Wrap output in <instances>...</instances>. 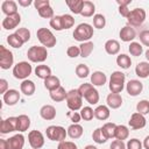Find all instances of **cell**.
I'll use <instances>...</instances> for the list:
<instances>
[{
	"mask_svg": "<svg viewBox=\"0 0 149 149\" xmlns=\"http://www.w3.org/2000/svg\"><path fill=\"white\" fill-rule=\"evenodd\" d=\"M66 54L70 58H76L78 56H80V48L79 47H76V45H71L66 50Z\"/></svg>",
	"mask_w": 149,
	"mask_h": 149,
	"instance_id": "50",
	"label": "cell"
},
{
	"mask_svg": "<svg viewBox=\"0 0 149 149\" xmlns=\"http://www.w3.org/2000/svg\"><path fill=\"white\" fill-rule=\"evenodd\" d=\"M106 80L107 77L101 71H94L91 74V83L93 84V86H104L106 84Z\"/></svg>",
	"mask_w": 149,
	"mask_h": 149,
	"instance_id": "24",
	"label": "cell"
},
{
	"mask_svg": "<svg viewBox=\"0 0 149 149\" xmlns=\"http://www.w3.org/2000/svg\"><path fill=\"white\" fill-rule=\"evenodd\" d=\"M83 127L79 125V123H72L69 126L68 128V135L71 137V139H79L81 135H83Z\"/></svg>",
	"mask_w": 149,
	"mask_h": 149,
	"instance_id": "28",
	"label": "cell"
},
{
	"mask_svg": "<svg viewBox=\"0 0 149 149\" xmlns=\"http://www.w3.org/2000/svg\"><path fill=\"white\" fill-rule=\"evenodd\" d=\"M93 37V27L88 23H80L73 31V38L81 43L88 42Z\"/></svg>",
	"mask_w": 149,
	"mask_h": 149,
	"instance_id": "2",
	"label": "cell"
},
{
	"mask_svg": "<svg viewBox=\"0 0 149 149\" xmlns=\"http://www.w3.org/2000/svg\"><path fill=\"white\" fill-rule=\"evenodd\" d=\"M93 26L97 29H102L106 26V19L102 14H94L93 15Z\"/></svg>",
	"mask_w": 149,
	"mask_h": 149,
	"instance_id": "41",
	"label": "cell"
},
{
	"mask_svg": "<svg viewBox=\"0 0 149 149\" xmlns=\"http://www.w3.org/2000/svg\"><path fill=\"white\" fill-rule=\"evenodd\" d=\"M146 58H147V61H148V63H149V49L146 51Z\"/></svg>",
	"mask_w": 149,
	"mask_h": 149,
	"instance_id": "63",
	"label": "cell"
},
{
	"mask_svg": "<svg viewBox=\"0 0 149 149\" xmlns=\"http://www.w3.org/2000/svg\"><path fill=\"white\" fill-rule=\"evenodd\" d=\"M3 102L6 104V105H8V106H13V105H15L19 100H20V93H19V91H16V90H14V88H10V90H8L5 94H3Z\"/></svg>",
	"mask_w": 149,
	"mask_h": 149,
	"instance_id": "17",
	"label": "cell"
},
{
	"mask_svg": "<svg viewBox=\"0 0 149 149\" xmlns=\"http://www.w3.org/2000/svg\"><path fill=\"white\" fill-rule=\"evenodd\" d=\"M119 36H120L121 41H123V42H130V41H133L136 37V31H135V29L133 27L125 26L123 28H121V30L119 33Z\"/></svg>",
	"mask_w": 149,
	"mask_h": 149,
	"instance_id": "16",
	"label": "cell"
},
{
	"mask_svg": "<svg viewBox=\"0 0 149 149\" xmlns=\"http://www.w3.org/2000/svg\"><path fill=\"white\" fill-rule=\"evenodd\" d=\"M8 149H22L24 146V136L22 134H16L7 140Z\"/></svg>",
	"mask_w": 149,
	"mask_h": 149,
	"instance_id": "18",
	"label": "cell"
},
{
	"mask_svg": "<svg viewBox=\"0 0 149 149\" xmlns=\"http://www.w3.org/2000/svg\"><path fill=\"white\" fill-rule=\"evenodd\" d=\"M79 48H80V57L86 58V57H88V56L91 55V52L93 51L94 44H93V42L88 41V42L81 43V44L79 45Z\"/></svg>",
	"mask_w": 149,
	"mask_h": 149,
	"instance_id": "33",
	"label": "cell"
},
{
	"mask_svg": "<svg viewBox=\"0 0 149 149\" xmlns=\"http://www.w3.org/2000/svg\"><path fill=\"white\" fill-rule=\"evenodd\" d=\"M57 149H78L77 144L71 141H62L58 143Z\"/></svg>",
	"mask_w": 149,
	"mask_h": 149,
	"instance_id": "51",
	"label": "cell"
},
{
	"mask_svg": "<svg viewBox=\"0 0 149 149\" xmlns=\"http://www.w3.org/2000/svg\"><path fill=\"white\" fill-rule=\"evenodd\" d=\"M78 92L81 94V97L90 104V105H95L99 101V92L94 88V86L90 83H84L81 84L78 88Z\"/></svg>",
	"mask_w": 149,
	"mask_h": 149,
	"instance_id": "1",
	"label": "cell"
},
{
	"mask_svg": "<svg viewBox=\"0 0 149 149\" xmlns=\"http://www.w3.org/2000/svg\"><path fill=\"white\" fill-rule=\"evenodd\" d=\"M14 63V56L10 50L0 45V68L3 70L9 69Z\"/></svg>",
	"mask_w": 149,
	"mask_h": 149,
	"instance_id": "10",
	"label": "cell"
},
{
	"mask_svg": "<svg viewBox=\"0 0 149 149\" xmlns=\"http://www.w3.org/2000/svg\"><path fill=\"white\" fill-rule=\"evenodd\" d=\"M84 149H98V148L94 147V146H92V144H88V146H86Z\"/></svg>",
	"mask_w": 149,
	"mask_h": 149,
	"instance_id": "62",
	"label": "cell"
},
{
	"mask_svg": "<svg viewBox=\"0 0 149 149\" xmlns=\"http://www.w3.org/2000/svg\"><path fill=\"white\" fill-rule=\"evenodd\" d=\"M109 149H127V148H126V144L123 143V141L114 140V141L111 143Z\"/></svg>",
	"mask_w": 149,
	"mask_h": 149,
	"instance_id": "53",
	"label": "cell"
},
{
	"mask_svg": "<svg viewBox=\"0 0 149 149\" xmlns=\"http://www.w3.org/2000/svg\"><path fill=\"white\" fill-rule=\"evenodd\" d=\"M95 12V6L92 1H88V0H85L84 1V6H83V10H81V14L83 16L85 17H90V16H93Z\"/></svg>",
	"mask_w": 149,
	"mask_h": 149,
	"instance_id": "32",
	"label": "cell"
},
{
	"mask_svg": "<svg viewBox=\"0 0 149 149\" xmlns=\"http://www.w3.org/2000/svg\"><path fill=\"white\" fill-rule=\"evenodd\" d=\"M33 68L28 62H19L13 68V76L16 79H27L31 74Z\"/></svg>",
	"mask_w": 149,
	"mask_h": 149,
	"instance_id": "8",
	"label": "cell"
},
{
	"mask_svg": "<svg viewBox=\"0 0 149 149\" xmlns=\"http://www.w3.org/2000/svg\"><path fill=\"white\" fill-rule=\"evenodd\" d=\"M129 136V129L123 126V125H116V129H115V139L123 141Z\"/></svg>",
	"mask_w": 149,
	"mask_h": 149,
	"instance_id": "36",
	"label": "cell"
},
{
	"mask_svg": "<svg viewBox=\"0 0 149 149\" xmlns=\"http://www.w3.org/2000/svg\"><path fill=\"white\" fill-rule=\"evenodd\" d=\"M65 3L70 8V10L74 14H81L83 6H84V0H66Z\"/></svg>",
	"mask_w": 149,
	"mask_h": 149,
	"instance_id": "26",
	"label": "cell"
},
{
	"mask_svg": "<svg viewBox=\"0 0 149 149\" xmlns=\"http://www.w3.org/2000/svg\"><path fill=\"white\" fill-rule=\"evenodd\" d=\"M17 118V130L19 132H26L30 127V119L26 114H21Z\"/></svg>",
	"mask_w": 149,
	"mask_h": 149,
	"instance_id": "30",
	"label": "cell"
},
{
	"mask_svg": "<svg viewBox=\"0 0 149 149\" xmlns=\"http://www.w3.org/2000/svg\"><path fill=\"white\" fill-rule=\"evenodd\" d=\"M92 139H93V141H94L95 143H98V144H102V143H105V142L108 140V139L105 136V134L102 133V129H101V128H97V129L93 132Z\"/></svg>",
	"mask_w": 149,
	"mask_h": 149,
	"instance_id": "39",
	"label": "cell"
},
{
	"mask_svg": "<svg viewBox=\"0 0 149 149\" xmlns=\"http://www.w3.org/2000/svg\"><path fill=\"white\" fill-rule=\"evenodd\" d=\"M8 91V83L6 79L1 78L0 79V93H2V95Z\"/></svg>",
	"mask_w": 149,
	"mask_h": 149,
	"instance_id": "55",
	"label": "cell"
},
{
	"mask_svg": "<svg viewBox=\"0 0 149 149\" xmlns=\"http://www.w3.org/2000/svg\"><path fill=\"white\" fill-rule=\"evenodd\" d=\"M35 74L41 78V79H47L48 77L51 76V69L48 66V65H37L36 69H35Z\"/></svg>",
	"mask_w": 149,
	"mask_h": 149,
	"instance_id": "31",
	"label": "cell"
},
{
	"mask_svg": "<svg viewBox=\"0 0 149 149\" xmlns=\"http://www.w3.org/2000/svg\"><path fill=\"white\" fill-rule=\"evenodd\" d=\"M1 9H2V13L6 14V16L17 14V5L13 0H5L1 3Z\"/></svg>",
	"mask_w": 149,
	"mask_h": 149,
	"instance_id": "20",
	"label": "cell"
},
{
	"mask_svg": "<svg viewBox=\"0 0 149 149\" xmlns=\"http://www.w3.org/2000/svg\"><path fill=\"white\" fill-rule=\"evenodd\" d=\"M44 87L49 92H52V91L57 90L58 87H61V80H59V78L51 74L50 77H48L47 79H44Z\"/></svg>",
	"mask_w": 149,
	"mask_h": 149,
	"instance_id": "23",
	"label": "cell"
},
{
	"mask_svg": "<svg viewBox=\"0 0 149 149\" xmlns=\"http://www.w3.org/2000/svg\"><path fill=\"white\" fill-rule=\"evenodd\" d=\"M50 27L54 28L57 31L63 30V23H62V15H55L52 19H50Z\"/></svg>",
	"mask_w": 149,
	"mask_h": 149,
	"instance_id": "43",
	"label": "cell"
},
{
	"mask_svg": "<svg viewBox=\"0 0 149 149\" xmlns=\"http://www.w3.org/2000/svg\"><path fill=\"white\" fill-rule=\"evenodd\" d=\"M143 147L146 148V149H149V135L148 136H146V139L143 140Z\"/></svg>",
	"mask_w": 149,
	"mask_h": 149,
	"instance_id": "61",
	"label": "cell"
},
{
	"mask_svg": "<svg viewBox=\"0 0 149 149\" xmlns=\"http://www.w3.org/2000/svg\"><path fill=\"white\" fill-rule=\"evenodd\" d=\"M136 111H137V113H140L142 115L148 114L149 113V101L146 100V99L139 101L137 105H136Z\"/></svg>",
	"mask_w": 149,
	"mask_h": 149,
	"instance_id": "44",
	"label": "cell"
},
{
	"mask_svg": "<svg viewBox=\"0 0 149 149\" xmlns=\"http://www.w3.org/2000/svg\"><path fill=\"white\" fill-rule=\"evenodd\" d=\"M146 20V10L143 8H134L130 10L127 21L130 27H140Z\"/></svg>",
	"mask_w": 149,
	"mask_h": 149,
	"instance_id": "9",
	"label": "cell"
},
{
	"mask_svg": "<svg viewBox=\"0 0 149 149\" xmlns=\"http://www.w3.org/2000/svg\"><path fill=\"white\" fill-rule=\"evenodd\" d=\"M116 3L119 7H128V5L132 3V0H116Z\"/></svg>",
	"mask_w": 149,
	"mask_h": 149,
	"instance_id": "58",
	"label": "cell"
},
{
	"mask_svg": "<svg viewBox=\"0 0 149 149\" xmlns=\"http://www.w3.org/2000/svg\"><path fill=\"white\" fill-rule=\"evenodd\" d=\"M37 12H38V15L41 17H44V19H52L55 16L54 15V9H52V7L50 5L47 6V7H43V8L38 9Z\"/></svg>",
	"mask_w": 149,
	"mask_h": 149,
	"instance_id": "46",
	"label": "cell"
},
{
	"mask_svg": "<svg viewBox=\"0 0 149 149\" xmlns=\"http://www.w3.org/2000/svg\"><path fill=\"white\" fill-rule=\"evenodd\" d=\"M31 3H33L31 0H19V5L22 6V7H28V6H30Z\"/></svg>",
	"mask_w": 149,
	"mask_h": 149,
	"instance_id": "59",
	"label": "cell"
},
{
	"mask_svg": "<svg viewBox=\"0 0 149 149\" xmlns=\"http://www.w3.org/2000/svg\"><path fill=\"white\" fill-rule=\"evenodd\" d=\"M135 73L140 78H147L149 76V63L140 62L135 68Z\"/></svg>",
	"mask_w": 149,
	"mask_h": 149,
	"instance_id": "29",
	"label": "cell"
},
{
	"mask_svg": "<svg viewBox=\"0 0 149 149\" xmlns=\"http://www.w3.org/2000/svg\"><path fill=\"white\" fill-rule=\"evenodd\" d=\"M0 149H8V143H7V140L0 139Z\"/></svg>",
	"mask_w": 149,
	"mask_h": 149,
	"instance_id": "60",
	"label": "cell"
},
{
	"mask_svg": "<svg viewBox=\"0 0 149 149\" xmlns=\"http://www.w3.org/2000/svg\"><path fill=\"white\" fill-rule=\"evenodd\" d=\"M105 50L108 55H116L120 51V43L116 40H108L105 43Z\"/></svg>",
	"mask_w": 149,
	"mask_h": 149,
	"instance_id": "27",
	"label": "cell"
},
{
	"mask_svg": "<svg viewBox=\"0 0 149 149\" xmlns=\"http://www.w3.org/2000/svg\"><path fill=\"white\" fill-rule=\"evenodd\" d=\"M140 41L143 45L149 47V30H143L140 33Z\"/></svg>",
	"mask_w": 149,
	"mask_h": 149,
	"instance_id": "52",
	"label": "cell"
},
{
	"mask_svg": "<svg viewBox=\"0 0 149 149\" xmlns=\"http://www.w3.org/2000/svg\"><path fill=\"white\" fill-rule=\"evenodd\" d=\"M62 23H63V29L72 28L74 24V19L70 14H64V15H62Z\"/></svg>",
	"mask_w": 149,
	"mask_h": 149,
	"instance_id": "47",
	"label": "cell"
},
{
	"mask_svg": "<svg viewBox=\"0 0 149 149\" xmlns=\"http://www.w3.org/2000/svg\"><path fill=\"white\" fill-rule=\"evenodd\" d=\"M126 90H127V93L132 97H136L139 95L142 90H143V84L137 80V79H130L127 84H126Z\"/></svg>",
	"mask_w": 149,
	"mask_h": 149,
	"instance_id": "13",
	"label": "cell"
},
{
	"mask_svg": "<svg viewBox=\"0 0 149 149\" xmlns=\"http://www.w3.org/2000/svg\"><path fill=\"white\" fill-rule=\"evenodd\" d=\"M36 35H37V38H38V41L41 42V44L43 47L52 48V47L56 45L57 40H56L55 35L52 34V31L50 29H48V28H40L37 30V33H36Z\"/></svg>",
	"mask_w": 149,
	"mask_h": 149,
	"instance_id": "5",
	"label": "cell"
},
{
	"mask_svg": "<svg viewBox=\"0 0 149 149\" xmlns=\"http://www.w3.org/2000/svg\"><path fill=\"white\" fill-rule=\"evenodd\" d=\"M40 115L44 120H54L56 118V108L52 105H44L40 109Z\"/></svg>",
	"mask_w": 149,
	"mask_h": 149,
	"instance_id": "21",
	"label": "cell"
},
{
	"mask_svg": "<svg viewBox=\"0 0 149 149\" xmlns=\"http://www.w3.org/2000/svg\"><path fill=\"white\" fill-rule=\"evenodd\" d=\"M106 102L107 106L112 109H116L122 105V97L120 95V93H109L106 98Z\"/></svg>",
	"mask_w": 149,
	"mask_h": 149,
	"instance_id": "19",
	"label": "cell"
},
{
	"mask_svg": "<svg viewBox=\"0 0 149 149\" xmlns=\"http://www.w3.org/2000/svg\"><path fill=\"white\" fill-rule=\"evenodd\" d=\"M28 141L33 149H40L44 146V136L38 130H30L28 134Z\"/></svg>",
	"mask_w": 149,
	"mask_h": 149,
	"instance_id": "11",
	"label": "cell"
},
{
	"mask_svg": "<svg viewBox=\"0 0 149 149\" xmlns=\"http://www.w3.org/2000/svg\"><path fill=\"white\" fill-rule=\"evenodd\" d=\"M80 116L85 121H91L93 119V116H94V111L90 106H85V107H83L80 109Z\"/></svg>",
	"mask_w": 149,
	"mask_h": 149,
	"instance_id": "42",
	"label": "cell"
},
{
	"mask_svg": "<svg viewBox=\"0 0 149 149\" xmlns=\"http://www.w3.org/2000/svg\"><path fill=\"white\" fill-rule=\"evenodd\" d=\"M28 59L33 63H42L47 59L48 57V51L45 47H38V45H33L28 49L27 51Z\"/></svg>",
	"mask_w": 149,
	"mask_h": 149,
	"instance_id": "3",
	"label": "cell"
},
{
	"mask_svg": "<svg viewBox=\"0 0 149 149\" xmlns=\"http://www.w3.org/2000/svg\"><path fill=\"white\" fill-rule=\"evenodd\" d=\"M21 22V15L17 13V14H14V15H10V16H6L3 20H2V28L6 29V30H10V29H14L19 26V23Z\"/></svg>",
	"mask_w": 149,
	"mask_h": 149,
	"instance_id": "14",
	"label": "cell"
},
{
	"mask_svg": "<svg viewBox=\"0 0 149 149\" xmlns=\"http://www.w3.org/2000/svg\"><path fill=\"white\" fill-rule=\"evenodd\" d=\"M111 115V112H109V107L108 106H105V105H99L95 109H94V116L98 119V120H107Z\"/></svg>",
	"mask_w": 149,
	"mask_h": 149,
	"instance_id": "25",
	"label": "cell"
},
{
	"mask_svg": "<svg viewBox=\"0 0 149 149\" xmlns=\"http://www.w3.org/2000/svg\"><path fill=\"white\" fill-rule=\"evenodd\" d=\"M66 105L68 107L76 112L78 109H81L83 107V97L81 94L78 92V90H70L68 93H66Z\"/></svg>",
	"mask_w": 149,
	"mask_h": 149,
	"instance_id": "6",
	"label": "cell"
},
{
	"mask_svg": "<svg viewBox=\"0 0 149 149\" xmlns=\"http://www.w3.org/2000/svg\"><path fill=\"white\" fill-rule=\"evenodd\" d=\"M69 116L71 118V120L73 121V123H78V122L80 121V119H81L80 113H77V112H73L72 114H71V113H69Z\"/></svg>",
	"mask_w": 149,
	"mask_h": 149,
	"instance_id": "56",
	"label": "cell"
},
{
	"mask_svg": "<svg viewBox=\"0 0 149 149\" xmlns=\"http://www.w3.org/2000/svg\"><path fill=\"white\" fill-rule=\"evenodd\" d=\"M15 130H17V118L16 116H9L1 121V125H0L1 134H8Z\"/></svg>",
	"mask_w": 149,
	"mask_h": 149,
	"instance_id": "12",
	"label": "cell"
},
{
	"mask_svg": "<svg viewBox=\"0 0 149 149\" xmlns=\"http://www.w3.org/2000/svg\"><path fill=\"white\" fill-rule=\"evenodd\" d=\"M15 34L23 41V43H26V42H28L30 40V31L27 28H19L15 31Z\"/></svg>",
	"mask_w": 149,
	"mask_h": 149,
	"instance_id": "48",
	"label": "cell"
},
{
	"mask_svg": "<svg viewBox=\"0 0 149 149\" xmlns=\"http://www.w3.org/2000/svg\"><path fill=\"white\" fill-rule=\"evenodd\" d=\"M50 5V2H49V0H35L34 1V6H35V8L38 10V9H41V8H43V7H47V6H49Z\"/></svg>",
	"mask_w": 149,
	"mask_h": 149,
	"instance_id": "54",
	"label": "cell"
},
{
	"mask_svg": "<svg viewBox=\"0 0 149 149\" xmlns=\"http://www.w3.org/2000/svg\"><path fill=\"white\" fill-rule=\"evenodd\" d=\"M142 143H141V141L140 140H137V139H130V140H128V142H127V144H126V148L127 149H142Z\"/></svg>",
	"mask_w": 149,
	"mask_h": 149,
	"instance_id": "49",
	"label": "cell"
},
{
	"mask_svg": "<svg viewBox=\"0 0 149 149\" xmlns=\"http://www.w3.org/2000/svg\"><path fill=\"white\" fill-rule=\"evenodd\" d=\"M126 76L121 71H114L109 78V90L112 93H120L125 87Z\"/></svg>",
	"mask_w": 149,
	"mask_h": 149,
	"instance_id": "4",
	"label": "cell"
},
{
	"mask_svg": "<svg viewBox=\"0 0 149 149\" xmlns=\"http://www.w3.org/2000/svg\"><path fill=\"white\" fill-rule=\"evenodd\" d=\"M76 74L79 78H86L90 74V69L85 64H78L76 66Z\"/></svg>",
	"mask_w": 149,
	"mask_h": 149,
	"instance_id": "45",
	"label": "cell"
},
{
	"mask_svg": "<svg viewBox=\"0 0 149 149\" xmlns=\"http://www.w3.org/2000/svg\"><path fill=\"white\" fill-rule=\"evenodd\" d=\"M128 123H129L130 128H133V129H141V128H143L146 126L147 120H146L144 115H142V114H140V113L136 112V113H133L132 114Z\"/></svg>",
	"mask_w": 149,
	"mask_h": 149,
	"instance_id": "15",
	"label": "cell"
},
{
	"mask_svg": "<svg viewBox=\"0 0 149 149\" xmlns=\"http://www.w3.org/2000/svg\"><path fill=\"white\" fill-rule=\"evenodd\" d=\"M101 129H102V133L105 134V136H106L107 139H113V137H115V129H116V125H115V123H113V122H107V123H105V125L101 127Z\"/></svg>",
	"mask_w": 149,
	"mask_h": 149,
	"instance_id": "35",
	"label": "cell"
},
{
	"mask_svg": "<svg viewBox=\"0 0 149 149\" xmlns=\"http://www.w3.org/2000/svg\"><path fill=\"white\" fill-rule=\"evenodd\" d=\"M45 134L49 140L62 142V141H65L68 130H65V128L62 126H49L45 129Z\"/></svg>",
	"mask_w": 149,
	"mask_h": 149,
	"instance_id": "7",
	"label": "cell"
},
{
	"mask_svg": "<svg viewBox=\"0 0 149 149\" xmlns=\"http://www.w3.org/2000/svg\"><path fill=\"white\" fill-rule=\"evenodd\" d=\"M128 50H129V52H130L132 56L137 57V56H141V54L143 52V47L139 42H132L129 44Z\"/></svg>",
	"mask_w": 149,
	"mask_h": 149,
	"instance_id": "40",
	"label": "cell"
},
{
	"mask_svg": "<svg viewBox=\"0 0 149 149\" xmlns=\"http://www.w3.org/2000/svg\"><path fill=\"white\" fill-rule=\"evenodd\" d=\"M20 90H21V92L24 94V95H33L34 93H35V90H36V87H35V84H34V81L33 80H29V79H24V80H22V83L20 84Z\"/></svg>",
	"mask_w": 149,
	"mask_h": 149,
	"instance_id": "22",
	"label": "cell"
},
{
	"mask_svg": "<svg viewBox=\"0 0 149 149\" xmlns=\"http://www.w3.org/2000/svg\"><path fill=\"white\" fill-rule=\"evenodd\" d=\"M119 13L121 14V16L123 17H128L130 9H128V7H119Z\"/></svg>",
	"mask_w": 149,
	"mask_h": 149,
	"instance_id": "57",
	"label": "cell"
},
{
	"mask_svg": "<svg viewBox=\"0 0 149 149\" xmlns=\"http://www.w3.org/2000/svg\"><path fill=\"white\" fill-rule=\"evenodd\" d=\"M7 42H8V44H9L10 47L16 48V49H17V48H21V47L23 45V41H22L15 33L7 36Z\"/></svg>",
	"mask_w": 149,
	"mask_h": 149,
	"instance_id": "38",
	"label": "cell"
},
{
	"mask_svg": "<svg viewBox=\"0 0 149 149\" xmlns=\"http://www.w3.org/2000/svg\"><path fill=\"white\" fill-rule=\"evenodd\" d=\"M66 93L65 92V88L64 87H58L57 90L50 92V98L54 100V101H63L64 99H66Z\"/></svg>",
	"mask_w": 149,
	"mask_h": 149,
	"instance_id": "37",
	"label": "cell"
},
{
	"mask_svg": "<svg viewBox=\"0 0 149 149\" xmlns=\"http://www.w3.org/2000/svg\"><path fill=\"white\" fill-rule=\"evenodd\" d=\"M116 64L121 68V69H129L132 65V59L128 55L126 54H120L116 57Z\"/></svg>",
	"mask_w": 149,
	"mask_h": 149,
	"instance_id": "34",
	"label": "cell"
}]
</instances>
